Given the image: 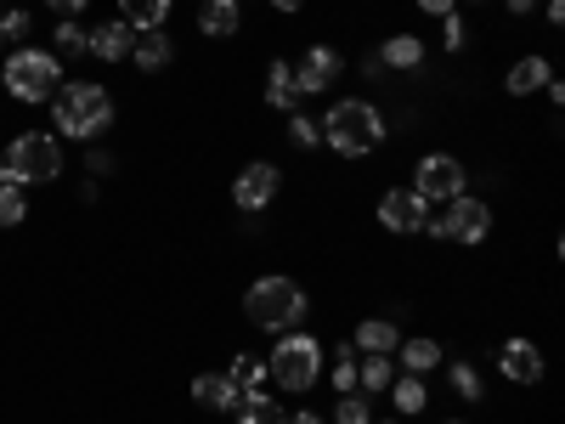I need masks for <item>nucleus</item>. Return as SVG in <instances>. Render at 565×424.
I'll return each mask as SVG.
<instances>
[{
    "mask_svg": "<svg viewBox=\"0 0 565 424\" xmlns=\"http://www.w3.org/2000/svg\"><path fill=\"white\" fill-rule=\"evenodd\" d=\"M424 40L418 34H407V29H396V34H385V45H380V63L391 68V74H418L424 68Z\"/></svg>",
    "mask_w": 565,
    "mask_h": 424,
    "instance_id": "obj_13",
    "label": "nucleus"
},
{
    "mask_svg": "<svg viewBox=\"0 0 565 424\" xmlns=\"http://www.w3.org/2000/svg\"><path fill=\"white\" fill-rule=\"evenodd\" d=\"M385 424H396V418H385Z\"/></svg>",
    "mask_w": 565,
    "mask_h": 424,
    "instance_id": "obj_44",
    "label": "nucleus"
},
{
    "mask_svg": "<svg viewBox=\"0 0 565 424\" xmlns=\"http://www.w3.org/2000/svg\"><path fill=\"white\" fill-rule=\"evenodd\" d=\"M266 380L289 396H306L317 380H322V340L306 335V328H289V335H277L271 357H266Z\"/></svg>",
    "mask_w": 565,
    "mask_h": 424,
    "instance_id": "obj_4",
    "label": "nucleus"
},
{
    "mask_svg": "<svg viewBox=\"0 0 565 424\" xmlns=\"http://www.w3.org/2000/svg\"><path fill=\"white\" fill-rule=\"evenodd\" d=\"M277 193H282V165H271V159L244 165L238 181H232V204H238L244 215H266L277 204Z\"/></svg>",
    "mask_w": 565,
    "mask_h": 424,
    "instance_id": "obj_9",
    "label": "nucleus"
},
{
    "mask_svg": "<svg viewBox=\"0 0 565 424\" xmlns=\"http://www.w3.org/2000/svg\"><path fill=\"white\" fill-rule=\"evenodd\" d=\"M317 125H322V141H328L340 159H373V153L385 148V136H391L385 114L373 108L367 97H340Z\"/></svg>",
    "mask_w": 565,
    "mask_h": 424,
    "instance_id": "obj_1",
    "label": "nucleus"
},
{
    "mask_svg": "<svg viewBox=\"0 0 565 424\" xmlns=\"http://www.w3.org/2000/svg\"><path fill=\"white\" fill-rule=\"evenodd\" d=\"M469 7H487V0H469Z\"/></svg>",
    "mask_w": 565,
    "mask_h": 424,
    "instance_id": "obj_43",
    "label": "nucleus"
},
{
    "mask_svg": "<svg viewBox=\"0 0 565 424\" xmlns=\"http://www.w3.org/2000/svg\"><path fill=\"white\" fill-rule=\"evenodd\" d=\"M441 40H447V52H463L469 29H463V18H458V12H447V18H441Z\"/></svg>",
    "mask_w": 565,
    "mask_h": 424,
    "instance_id": "obj_33",
    "label": "nucleus"
},
{
    "mask_svg": "<svg viewBox=\"0 0 565 424\" xmlns=\"http://www.w3.org/2000/svg\"><path fill=\"white\" fill-rule=\"evenodd\" d=\"M170 7H175V0H119V18L130 29L148 34V29H164L170 23Z\"/></svg>",
    "mask_w": 565,
    "mask_h": 424,
    "instance_id": "obj_24",
    "label": "nucleus"
},
{
    "mask_svg": "<svg viewBox=\"0 0 565 424\" xmlns=\"http://www.w3.org/2000/svg\"><path fill=\"white\" fill-rule=\"evenodd\" d=\"M503 7H509V12H514V18H526V12H532V7H537V0H503Z\"/></svg>",
    "mask_w": 565,
    "mask_h": 424,
    "instance_id": "obj_40",
    "label": "nucleus"
},
{
    "mask_svg": "<svg viewBox=\"0 0 565 424\" xmlns=\"http://www.w3.org/2000/svg\"><path fill=\"white\" fill-rule=\"evenodd\" d=\"M424 232H430V239H452V244H487L492 239V210H487V199L458 193L441 210H430Z\"/></svg>",
    "mask_w": 565,
    "mask_h": 424,
    "instance_id": "obj_7",
    "label": "nucleus"
},
{
    "mask_svg": "<svg viewBox=\"0 0 565 424\" xmlns=\"http://www.w3.org/2000/svg\"><path fill=\"white\" fill-rule=\"evenodd\" d=\"M23 215H29V187L0 181V226H18Z\"/></svg>",
    "mask_w": 565,
    "mask_h": 424,
    "instance_id": "obj_29",
    "label": "nucleus"
},
{
    "mask_svg": "<svg viewBox=\"0 0 565 424\" xmlns=\"http://www.w3.org/2000/svg\"><path fill=\"white\" fill-rule=\"evenodd\" d=\"M244 317L260 328V335H289V328H306L311 317V295L300 289L295 277L282 272H266L244 289Z\"/></svg>",
    "mask_w": 565,
    "mask_h": 424,
    "instance_id": "obj_2",
    "label": "nucleus"
},
{
    "mask_svg": "<svg viewBox=\"0 0 565 424\" xmlns=\"http://www.w3.org/2000/svg\"><path fill=\"white\" fill-rule=\"evenodd\" d=\"M554 80V68H548V57H521V63H514L509 74H503V91H509V97H532V91H543Z\"/></svg>",
    "mask_w": 565,
    "mask_h": 424,
    "instance_id": "obj_20",
    "label": "nucleus"
},
{
    "mask_svg": "<svg viewBox=\"0 0 565 424\" xmlns=\"http://www.w3.org/2000/svg\"><path fill=\"white\" fill-rule=\"evenodd\" d=\"M29 29H34L29 12H7V18H0V34H7V40H29Z\"/></svg>",
    "mask_w": 565,
    "mask_h": 424,
    "instance_id": "obj_34",
    "label": "nucleus"
},
{
    "mask_svg": "<svg viewBox=\"0 0 565 424\" xmlns=\"http://www.w3.org/2000/svg\"><path fill=\"white\" fill-rule=\"evenodd\" d=\"M289 141H295V148H317V141H322V125L311 119V114H289Z\"/></svg>",
    "mask_w": 565,
    "mask_h": 424,
    "instance_id": "obj_31",
    "label": "nucleus"
},
{
    "mask_svg": "<svg viewBox=\"0 0 565 424\" xmlns=\"http://www.w3.org/2000/svg\"><path fill=\"white\" fill-rule=\"evenodd\" d=\"M385 396L396 402V413H402V418H413V413L430 407V391H424V373H396Z\"/></svg>",
    "mask_w": 565,
    "mask_h": 424,
    "instance_id": "obj_23",
    "label": "nucleus"
},
{
    "mask_svg": "<svg viewBox=\"0 0 565 424\" xmlns=\"http://www.w3.org/2000/svg\"><path fill=\"white\" fill-rule=\"evenodd\" d=\"M334 424H373V396L345 391V396L334 402Z\"/></svg>",
    "mask_w": 565,
    "mask_h": 424,
    "instance_id": "obj_30",
    "label": "nucleus"
},
{
    "mask_svg": "<svg viewBox=\"0 0 565 424\" xmlns=\"http://www.w3.org/2000/svg\"><path fill=\"white\" fill-rule=\"evenodd\" d=\"M63 176V148H57V136H45V130H23L12 136V148L7 159H0V181H57Z\"/></svg>",
    "mask_w": 565,
    "mask_h": 424,
    "instance_id": "obj_6",
    "label": "nucleus"
},
{
    "mask_svg": "<svg viewBox=\"0 0 565 424\" xmlns=\"http://www.w3.org/2000/svg\"><path fill=\"white\" fill-rule=\"evenodd\" d=\"M52 125L74 141L85 136H103L114 125V97L97 85V80H63L57 97H52Z\"/></svg>",
    "mask_w": 565,
    "mask_h": 424,
    "instance_id": "obj_3",
    "label": "nucleus"
},
{
    "mask_svg": "<svg viewBox=\"0 0 565 424\" xmlns=\"http://www.w3.org/2000/svg\"><path fill=\"white\" fill-rule=\"evenodd\" d=\"M0 57H7V34H0Z\"/></svg>",
    "mask_w": 565,
    "mask_h": 424,
    "instance_id": "obj_41",
    "label": "nucleus"
},
{
    "mask_svg": "<svg viewBox=\"0 0 565 424\" xmlns=\"http://www.w3.org/2000/svg\"><path fill=\"white\" fill-rule=\"evenodd\" d=\"M380 226L385 232H396V239H418L424 232V221H430V204H424L413 187H391V193H380Z\"/></svg>",
    "mask_w": 565,
    "mask_h": 424,
    "instance_id": "obj_11",
    "label": "nucleus"
},
{
    "mask_svg": "<svg viewBox=\"0 0 565 424\" xmlns=\"http://www.w3.org/2000/svg\"><path fill=\"white\" fill-rule=\"evenodd\" d=\"M130 45H136V29H130L125 18H114V23H103V29H90V57H103V63H125Z\"/></svg>",
    "mask_w": 565,
    "mask_h": 424,
    "instance_id": "obj_19",
    "label": "nucleus"
},
{
    "mask_svg": "<svg viewBox=\"0 0 565 424\" xmlns=\"http://www.w3.org/2000/svg\"><path fill=\"white\" fill-rule=\"evenodd\" d=\"M193 402H199V407H210V413H238L244 391L232 385L226 373H199V380H193Z\"/></svg>",
    "mask_w": 565,
    "mask_h": 424,
    "instance_id": "obj_18",
    "label": "nucleus"
},
{
    "mask_svg": "<svg viewBox=\"0 0 565 424\" xmlns=\"http://www.w3.org/2000/svg\"><path fill=\"white\" fill-rule=\"evenodd\" d=\"M271 12H282V18H295V12H306V0H266Z\"/></svg>",
    "mask_w": 565,
    "mask_h": 424,
    "instance_id": "obj_37",
    "label": "nucleus"
},
{
    "mask_svg": "<svg viewBox=\"0 0 565 424\" xmlns=\"http://www.w3.org/2000/svg\"><path fill=\"white\" fill-rule=\"evenodd\" d=\"M334 391L345 396V391H356V357H351V346L334 357Z\"/></svg>",
    "mask_w": 565,
    "mask_h": 424,
    "instance_id": "obj_32",
    "label": "nucleus"
},
{
    "mask_svg": "<svg viewBox=\"0 0 565 424\" xmlns=\"http://www.w3.org/2000/svg\"><path fill=\"white\" fill-rule=\"evenodd\" d=\"M52 45H57V57L90 52V29H79V18H63V23L52 29Z\"/></svg>",
    "mask_w": 565,
    "mask_h": 424,
    "instance_id": "obj_28",
    "label": "nucleus"
},
{
    "mask_svg": "<svg viewBox=\"0 0 565 424\" xmlns=\"http://www.w3.org/2000/svg\"><path fill=\"white\" fill-rule=\"evenodd\" d=\"M447 391H452L458 402H487V380H481V368L452 362V368H447Z\"/></svg>",
    "mask_w": 565,
    "mask_h": 424,
    "instance_id": "obj_26",
    "label": "nucleus"
},
{
    "mask_svg": "<svg viewBox=\"0 0 565 424\" xmlns=\"http://www.w3.org/2000/svg\"><path fill=\"white\" fill-rule=\"evenodd\" d=\"M232 418H238V424H282L289 413L277 407V396L255 391V396H244V402H238V413H232Z\"/></svg>",
    "mask_w": 565,
    "mask_h": 424,
    "instance_id": "obj_27",
    "label": "nucleus"
},
{
    "mask_svg": "<svg viewBox=\"0 0 565 424\" xmlns=\"http://www.w3.org/2000/svg\"><path fill=\"white\" fill-rule=\"evenodd\" d=\"M391 380H396V368H391V357H356V391L362 396H385L391 391Z\"/></svg>",
    "mask_w": 565,
    "mask_h": 424,
    "instance_id": "obj_25",
    "label": "nucleus"
},
{
    "mask_svg": "<svg viewBox=\"0 0 565 424\" xmlns=\"http://www.w3.org/2000/svg\"><path fill=\"white\" fill-rule=\"evenodd\" d=\"M543 368H548V362H543V346H537V340H526V335H509V340H503L498 373H503L509 385H526V391L543 385Z\"/></svg>",
    "mask_w": 565,
    "mask_h": 424,
    "instance_id": "obj_12",
    "label": "nucleus"
},
{
    "mask_svg": "<svg viewBox=\"0 0 565 424\" xmlns=\"http://www.w3.org/2000/svg\"><path fill=\"white\" fill-rule=\"evenodd\" d=\"M351 346L367 351V357H391V351L402 346V328H396L391 317H362V322L351 328Z\"/></svg>",
    "mask_w": 565,
    "mask_h": 424,
    "instance_id": "obj_15",
    "label": "nucleus"
},
{
    "mask_svg": "<svg viewBox=\"0 0 565 424\" xmlns=\"http://www.w3.org/2000/svg\"><path fill=\"white\" fill-rule=\"evenodd\" d=\"M413 193L430 204V210L447 204V199H458V193H469L463 159H458V153H424V159L413 165Z\"/></svg>",
    "mask_w": 565,
    "mask_h": 424,
    "instance_id": "obj_8",
    "label": "nucleus"
},
{
    "mask_svg": "<svg viewBox=\"0 0 565 424\" xmlns=\"http://www.w3.org/2000/svg\"><path fill=\"white\" fill-rule=\"evenodd\" d=\"M45 7H57V12H63V18H79V12H85V7H90V0H45Z\"/></svg>",
    "mask_w": 565,
    "mask_h": 424,
    "instance_id": "obj_36",
    "label": "nucleus"
},
{
    "mask_svg": "<svg viewBox=\"0 0 565 424\" xmlns=\"http://www.w3.org/2000/svg\"><path fill=\"white\" fill-rule=\"evenodd\" d=\"M0 74H7V91L18 103H52L63 85V57L57 52H34V45H18L12 57H0Z\"/></svg>",
    "mask_w": 565,
    "mask_h": 424,
    "instance_id": "obj_5",
    "label": "nucleus"
},
{
    "mask_svg": "<svg viewBox=\"0 0 565 424\" xmlns=\"http://www.w3.org/2000/svg\"><path fill=\"white\" fill-rule=\"evenodd\" d=\"M441 424H469V418H441Z\"/></svg>",
    "mask_w": 565,
    "mask_h": 424,
    "instance_id": "obj_42",
    "label": "nucleus"
},
{
    "mask_svg": "<svg viewBox=\"0 0 565 424\" xmlns=\"http://www.w3.org/2000/svg\"><path fill=\"white\" fill-rule=\"evenodd\" d=\"M260 103H266V108H277V114H295L300 91H295V68H289V57H271V63H266V85H260Z\"/></svg>",
    "mask_w": 565,
    "mask_h": 424,
    "instance_id": "obj_14",
    "label": "nucleus"
},
{
    "mask_svg": "<svg viewBox=\"0 0 565 424\" xmlns=\"http://www.w3.org/2000/svg\"><path fill=\"white\" fill-rule=\"evenodd\" d=\"M413 7H418L424 18H447V12H458V0H413Z\"/></svg>",
    "mask_w": 565,
    "mask_h": 424,
    "instance_id": "obj_35",
    "label": "nucleus"
},
{
    "mask_svg": "<svg viewBox=\"0 0 565 424\" xmlns=\"http://www.w3.org/2000/svg\"><path fill=\"white\" fill-rule=\"evenodd\" d=\"M391 357L402 362V373H430V368H441V346H436L430 335H413V340H402Z\"/></svg>",
    "mask_w": 565,
    "mask_h": 424,
    "instance_id": "obj_22",
    "label": "nucleus"
},
{
    "mask_svg": "<svg viewBox=\"0 0 565 424\" xmlns=\"http://www.w3.org/2000/svg\"><path fill=\"white\" fill-rule=\"evenodd\" d=\"M282 424H328V418H322V413H311V407H300V413H289Z\"/></svg>",
    "mask_w": 565,
    "mask_h": 424,
    "instance_id": "obj_38",
    "label": "nucleus"
},
{
    "mask_svg": "<svg viewBox=\"0 0 565 424\" xmlns=\"http://www.w3.org/2000/svg\"><path fill=\"white\" fill-rule=\"evenodd\" d=\"M289 68H295V91H300V97H322V91H334V80L345 74V57L334 52V45H306Z\"/></svg>",
    "mask_w": 565,
    "mask_h": 424,
    "instance_id": "obj_10",
    "label": "nucleus"
},
{
    "mask_svg": "<svg viewBox=\"0 0 565 424\" xmlns=\"http://www.w3.org/2000/svg\"><path fill=\"white\" fill-rule=\"evenodd\" d=\"M130 63H136L141 74H164V68L175 63V40H170V34H159V29L136 34V45H130Z\"/></svg>",
    "mask_w": 565,
    "mask_h": 424,
    "instance_id": "obj_17",
    "label": "nucleus"
},
{
    "mask_svg": "<svg viewBox=\"0 0 565 424\" xmlns=\"http://www.w3.org/2000/svg\"><path fill=\"white\" fill-rule=\"evenodd\" d=\"M238 29H244V7H238V0H199V34L232 40Z\"/></svg>",
    "mask_w": 565,
    "mask_h": 424,
    "instance_id": "obj_16",
    "label": "nucleus"
},
{
    "mask_svg": "<svg viewBox=\"0 0 565 424\" xmlns=\"http://www.w3.org/2000/svg\"><path fill=\"white\" fill-rule=\"evenodd\" d=\"M226 380H232V385H238L244 396H255V391H266V385H271V380H266V357H260V351H238V357H232V362H226Z\"/></svg>",
    "mask_w": 565,
    "mask_h": 424,
    "instance_id": "obj_21",
    "label": "nucleus"
},
{
    "mask_svg": "<svg viewBox=\"0 0 565 424\" xmlns=\"http://www.w3.org/2000/svg\"><path fill=\"white\" fill-rule=\"evenodd\" d=\"M543 12H548V29H559V23H565V0H548Z\"/></svg>",
    "mask_w": 565,
    "mask_h": 424,
    "instance_id": "obj_39",
    "label": "nucleus"
}]
</instances>
